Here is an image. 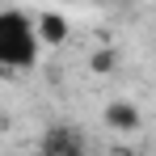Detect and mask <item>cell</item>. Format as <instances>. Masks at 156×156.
<instances>
[{"label":"cell","instance_id":"cell-4","mask_svg":"<svg viewBox=\"0 0 156 156\" xmlns=\"http://www.w3.org/2000/svg\"><path fill=\"white\" fill-rule=\"evenodd\" d=\"M38 34H42L47 42H59V38H68V21L55 17V13H47V17H38Z\"/></svg>","mask_w":156,"mask_h":156},{"label":"cell","instance_id":"cell-2","mask_svg":"<svg viewBox=\"0 0 156 156\" xmlns=\"http://www.w3.org/2000/svg\"><path fill=\"white\" fill-rule=\"evenodd\" d=\"M42 148H47V152H80V148H84V139H80L72 127L55 122V127L47 131V139H42Z\"/></svg>","mask_w":156,"mask_h":156},{"label":"cell","instance_id":"cell-1","mask_svg":"<svg viewBox=\"0 0 156 156\" xmlns=\"http://www.w3.org/2000/svg\"><path fill=\"white\" fill-rule=\"evenodd\" d=\"M38 47H42L38 21H30L17 9H4L0 13V68H30L38 59Z\"/></svg>","mask_w":156,"mask_h":156},{"label":"cell","instance_id":"cell-3","mask_svg":"<svg viewBox=\"0 0 156 156\" xmlns=\"http://www.w3.org/2000/svg\"><path fill=\"white\" fill-rule=\"evenodd\" d=\"M105 122L114 131H135L139 127V110L131 101H114V105H105Z\"/></svg>","mask_w":156,"mask_h":156}]
</instances>
